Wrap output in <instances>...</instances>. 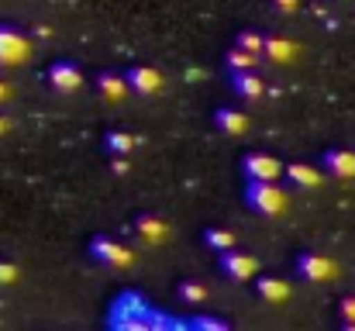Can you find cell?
I'll list each match as a JSON object with an SVG mask.
<instances>
[{"instance_id":"1","label":"cell","mask_w":355,"mask_h":331,"mask_svg":"<svg viewBox=\"0 0 355 331\" xmlns=\"http://www.w3.org/2000/svg\"><path fill=\"white\" fill-rule=\"evenodd\" d=\"M107 328L114 331H162V328H187V321H173L166 318L162 311H155L148 304L145 294L138 290H121L118 297L111 300V311H107Z\"/></svg>"},{"instance_id":"2","label":"cell","mask_w":355,"mask_h":331,"mask_svg":"<svg viewBox=\"0 0 355 331\" xmlns=\"http://www.w3.org/2000/svg\"><path fill=\"white\" fill-rule=\"evenodd\" d=\"M245 204L262 218H276L286 211V190L276 180H245Z\"/></svg>"},{"instance_id":"3","label":"cell","mask_w":355,"mask_h":331,"mask_svg":"<svg viewBox=\"0 0 355 331\" xmlns=\"http://www.w3.org/2000/svg\"><path fill=\"white\" fill-rule=\"evenodd\" d=\"M87 252H90L94 262H101V266H107V269H128V266L135 262V252H131L121 238H114V235H94Z\"/></svg>"},{"instance_id":"4","label":"cell","mask_w":355,"mask_h":331,"mask_svg":"<svg viewBox=\"0 0 355 331\" xmlns=\"http://www.w3.org/2000/svg\"><path fill=\"white\" fill-rule=\"evenodd\" d=\"M293 266H297V276H300L304 283H328V280H335V273H338V266H335L328 255L311 252V248L297 252Z\"/></svg>"},{"instance_id":"5","label":"cell","mask_w":355,"mask_h":331,"mask_svg":"<svg viewBox=\"0 0 355 331\" xmlns=\"http://www.w3.org/2000/svg\"><path fill=\"white\" fill-rule=\"evenodd\" d=\"M31 59V42L28 35H21L17 28L10 24H0V69L7 66H21Z\"/></svg>"},{"instance_id":"6","label":"cell","mask_w":355,"mask_h":331,"mask_svg":"<svg viewBox=\"0 0 355 331\" xmlns=\"http://www.w3.org/2000/svg\"><path fill=\"white\" fill-rule=\"evenodd\" d=\"M121 76L128 83V94H138V97H155L162 90V83H166L155 66H141V62L138 66H128Z\"/></svg>"},{"instance_id":"7","label":"cell","mask_w":355,"mask_h":331,"mask_svg":"<svg viewBox=\"0 0 355 331\" xmlns=\"http://www.w3.org/2000/svg\"><path fill=\"white\" fill-rule=\"evenodd\" d=\"M218 266H221V273H225L232 283H248V280L259 273V259L248 255V252H238V245L218 255Z\"/></svg>"},{"instance_id":"8","label":"cell","mask_w":355,"mask_h":331,"mask_svg":"<svg viewBox=\"0 0 355 331\" xmlns=\"http://www.w3.org/2000/svg\"><path fill=\"white\" fill-rule=\"evenodd\" d=\"M241 173L245 180H279L283 176V162L269 152H248L241 159Z\"/></svg>"},{"instance_id":"9","label":"cell","mask_w":355,"mask_h":331,"mask_svg":"<svg viewBox=\"0 0 355 331\" xmlns=\"http://www.w3.org/2000/svg\"><path fill=\"white\" fill-rule=\"evenodd\" d=\"M49 83H52L55 94H76V90L83 87V73H80V66H73L69 59H55V62L49 66Z\"/></svg>"},{"instance_id":"10","label":"cell","mask_w":355,"mask_h":331,"mask_svg":"<svg viewBox=\"0 0 355 331\" xmlns=\"http://www.w3.org/2000/svg\"><path fill=\"white\" fill-rule=\"evenodd\" d=\"M131 231L145 245H162L169 238V221H162L159 214H138V218L131 221Z\"/></svg>"},{"instance_id":"11","label":"cell","mask_w":355,"mask_h":331,"mask_svg":"<svg viewBox=\"0 0 355 331\" xmlns=\"http://www.w3.org/2000/svg\"><path fill=\"white\" fill-rule=\"evenodd\" d=\"M321 173L335 180H355V152L352 148H328L321 155Z\"/></svg>"},{"instance_id":"12","label":"cell","mask_w":355,"mask_h":331,"mask_svg":"<svg viewBox=\"0 0 355 331\" xmlns=\"http://www.w3.org/2000/svg\"><path fill=\"white\" fill-rule=\"evenodd\" d=\"M259 59L272 62V66H286L297 59V45L283 35H262V49H259Z\"/></svg>"},{"instance_id":"13","label":"cell","mask_w":355,"mask_h":331,"mask_svg":"<svg viewBox=\"0 0 355 331\" xmlns=\"http://www.w3.org/2000/svg\"><path fill=\"white\" fill-rule=\"evenodd\" d=\"M232 90L241 101H259L266 94V83L259 80L255 69H238V73H232Z\"/></svg>"},{"instance_id":"14","label":"cell","mask_w":355,"mask_h":331,"mask_svg":"<svg viewBox=\"0 0 355 331\" xmlns=\"http://www.w3.org/2000/svg\"><path fill=\"white\" fill-rule=\"evenodd\" d=\"M283 176L290 187H300V190H314L321 183V169L311 162H290V166H283Z\"/></svg>"},{"instance_id":"15","label":"cell","mask_w":355,"mask_h":331,"mask_svg":"<svg viewBox=\"0 0 355 331\" xmlns=\"http://www.w3.org/2000/svg\"><path fill=\"white\" fill-rule=\"evenodd\" d=\"M255 280V294L266 300V304H283L286 297H290V283L283 280V276H252Z\"/></svg>"},{"instance_id":"16","label":"cell","mask_w":355,"mask_h":331,"mask_svg":"<svg viewBox=\"0 0 355 331\" xmlns=\"http://www.w3.org/2000/svg\"><path fill=\"white\" fill-rule=\"evenodd\" d=\"M214 128H218L221 135L238 138V135L248 131V117H245V110H238V108H218L214 110Z\"/></svg>"},{"instance_id":"17","label":"cell","mask_w":355,"mask_h":331,"mask_svg":"<svg viewBox=\"0 0 355 331\" xmlns=\"http://www.w3.org/2000/svg\"><path fill=\"white\" fill-rule=\"evenodd\" d=\"M97 94H101L104 101L118 104V101H124V94H128V83H124L121 73H101V76H97Z\"/></svg>"},{"instance_id":"18","label":"cell","mask_w":355,"mask_h":331,"mask_svg":"<svg viewBox=\"0 0 355 331\" xmlns=\"http://www.w3.org/2000/svg\"><path fill=\"white\" fill-rule=\"evenodd\" d=\"M204 245H207L214 255H221V252L235 248L238 238H235V231H228V228H207V231H204Z\"/></svg>"},{"instance_id":"19","label":"cell","mask_w":355,"mask_h":331,"mask_svg":"<svg viewBox=\"0 0 355 331\" xmlns=\"http://www.w3.org/2000/svg\"><path fill=\"white\" fill-rule=\"evenodd\" d=\"M135 145H138V138H135L131 131H107V135H104V148H107L111 155H131Z\"/></svg>"},{"instance_id":"20","label":"cell","mask_w":355,"mask_h":331,"mask_svg":"<svg viewBox=\"0 0 355 331\" xmlns=\"http://www.w3.org/2000/svg\"><path fill=\"white\" fill-rule=\"evenodd\" d=\"M176 297H180L183 304H204V300H207V287H204L200 280H183V283L176 287Z\"/></svg>"},{"instance_id":"21","label":"cell","mask_w":355,"mask_h":331,"mask_svg":"<svg viewBox=\"0 0 355 331\" xmlns=\"http://www.w3.org/2000/svg\"><path fill=\"white\" fill-rule=\"evenodd\" d=\"M225 62H228L232 73H238V69H255V66H259V56H252V52H245V49H235V45H232V52L225 56Z\"/></svg>"},{"instance_id":"22","label":"cell","mask_w":355,"mask_h":331,"mask_svg":"<svg viewBox=\"0 0 355 331\" xmlns=\"http://www.w3.org/2000/svg\"><path fill=\"white\" fill-rule=\"evenodd\" d=\"M187 328H197V331H228V321L225 318H214V314H197L187 321Z\"/></svg>"},{"instance_id":"23","label":"cell","mask_w":355,"mask_h":331,"mask_svg":"<svg viewBox=\"0 0 355 331\" xmlns=\"http://www.w3.org/2000/svg\"><path fill=\"white\" fill-rule=\"evenodd\" d=\"M235 49H245V52L259 56V49H262V35H259V31H252V28L238 31L235 35Z\"/></svg>"},{"instance_id":"24","label":"cell","mask_w":355,"mask_h":331,"mask_svg":"<svg viewBox=\"0 0 355 331\" xmlns=\"http://www.w3.org/2000/svg\"><path fill=\"white\" fill-rule=\"evenodd\" d=\"M338 318H342V325L355 328V297H342V304H338Z\"/></svg>"},{"instance_id":"25","label":"cell","mask_w":355,"mask_h":331,"mask_svg":"<svg viewBox=\"0 0 355 331\" xmlns=\"http://www.w3.org/2000/svg\"><path fill=\"white\" fill-rule=\"evenodd\" d=\"M17 266L14 262H7V259H0V287H10V283H17Z\"/></svg>"},{"instance_id":"26","label":"cell","mask_w":355,"mask_h":331,"mask_svg":"<svg viewBox=\"0 0 355 331\" xmlns=\"http://www.w3.org/2000/svg\"><path fill=\"white\" fill-rule=\"evenodd\" d=\"M300 7V0H272V10H279V14H293Z\"/></svg>"},{"instance_id":"27","label":"cell","mask_w":355,"mask_h":331,"mask_svg":"<svg viewBox=\"0 0 355 331\" xmlns=\"http://www.w3.org/2000/svg\"><path fill=\"white\" fill-rule=\"evenodd\" d=\"M111 169H114L118 176H124V173L131 169V166H128V155H114V159H111Z\"/></svg>"},{"instance_id":"28","label":"cell","mask_w":355,"mask_h":331,"mask_svg":"<svg viewBox=\"0 0 355 331\" xmlns=\"http://www.w3.org/2000/svg\"><path fill=\"white\" fill-rule=\"evenodd\" d=\"M7 97H10V87H7V83H3V80H0V104H3V101H7Z\"/></svg>"},{"instance_id":"29","label":"cell","mask_w":355,"mask_h":331,"mask_svg":"<svg viewBox=\"0 0 355 331\" xmlns=\"http://www.w3.org/2000/svg\"><path fill=\"white\" fill-rule=\"evenodd\" d=\"M3 131H7V117L0 114V135H3Z\"/></svg>"}]
</instances>
